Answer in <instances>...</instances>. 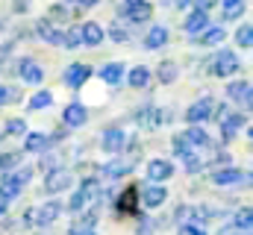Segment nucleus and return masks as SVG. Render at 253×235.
Returning a JSON list of instances; mask_svg holds the SVG:
<instances>
[{
  "label": "nucleus",
  "instance_id": "nucleus-1",
  "mask_svg": "<svg viewBox=\"0 0 253 235\" xmlns=\"http://www.w3.org/2000/svg\"><path fill=\"white\" fill-rule=\"evenodd\" d=\"M30 176H33L30 168H21V171H15V174H6L0 179V200H3V203L15 200V197L21 194V188L30 182Z\"/></svg>",
  "mask_w": 253,
  "mask_h": 235
},
{
  "label": "nucleus",
  "instance_id": "nucleus-2",
  "mask_svg": "<svg viewBox=\"0 0 253 235\" xmlns=\"http://www.w3.org/2000/svg\"><path fill=\"white\" fill-rule=\"evenodd\" d=\"M239 68L242 65H239V56L233 50H218L215 59L209 62V74H215V77H233Z\"/></svg>",
  "mask_w": 253,
  "mask_h": 235
},
{
  "label": "nucleus",
  "instance_id": "nucleus-3",
  "mask_svg": "<svg viewBox=\"0 0 253 235\" xmlns=\"http://www.w3.org/2000/svg\"><path fill=\"white\" fill-rule=\"evenodd\" d=\"M215 109H218V103H215L212 97H200L197 103H191L189 106V112H186V123H189V126H200L203 120H212Z\"/></svg>",
  "mask_w": 253,
  "mask_h": 235
},
{
  "label": "nucleus",
  "instance_id": "nucleus-4",
  "mask_svg": "<svg viewBox=\"0 0 253 235\" xmlns=\"http://www.w3.org/2000/svg\"><path fill=\"white\" fill-rule=\"evenodd\" d=\"M118 15L126 18L129 24H141V21H147V18L153 15V6H150L147 0H129L124 6H118Z\"/></svg>",
  "mask_w": 253,
  "mask_h": 235
},
{
  "label": "nucleus",
  "instance_id": "nucleus-5",
  "mask_svg": "<svg viewBox=\"0 0 253 235\" xmlns=\"http://www.w3.org/2000/svg\"><path fill=\"white\" fill-rule=\"evenodd\" d=\"M74 185V174L68 168H53L44 174V191L47 194H59V191H68Z\"/></svg>",
  "mask_w": 253,
  "mask_h": 235
},
{
  "label": "nucleus",
  "instance_id": "nucleus-6",
  "mask_svg": "<svg viewBox=\"0 0 253 235\" xmlns=\"http://www.w3.org/2000/svg\"><path fill=\"white\" fill-rule=\"evenodd\" d=\"M138 200L147 206V209H156L168 200V188L165 185H156V182H147V185H138Z\"/></svg>",
  "mask_w": 253,
  "mask_h": 235
},
{
  "label": "nucleus",
  "instance_id": "nucleus-7",
  "mask_svg": "<svg viewBox=\"0 0 253 235\" xmlns=\"http://www.w3.org/2000/svg\"><path fill=\"white\" fill-rule=\"evenodd\" d=\"M94 194H97V182H94V179H85V182H83V188H77V194L71 197L68 209H71V212H83V209L94 200Z\"/></svg>",
  "mask_w": 253,
  "mask_h": 235
},
{
  "label": "nucleus",
  "instance_id": "nucleus-8",
  "mask_svg": "<svg viewBox=\"0 0 253 235\" xmlns=\"http://www.w3.org/2000/svg\"><path fill=\"white\" fill-rule=\"evenodd\" d=\"M221 118H215L221 123V132H224V141H233V135L245 126V115H227L224 109H215Z\"/></svg>",
  "mask_w": 253,
  "mask_h": 235
},
{
  "label": "nucleus",
  "instance_id": "nucleus-9",
  "mask_svg": "<svg viewBox=\"0 0 253 235\" xmlns=\"http://www.w3.org/2000/svg\"><path fill=\"white\" fill-rule=\"evenodd\" d=\"M171 176H174V165H171L168 159H153V162H147V179H150V182L162 185V182L171 179Z\"/></svg>",
  "mask_w": 253,
  "mask_h": 235
},
{
  "label": "nucleus",
  "instance_id": "nucleus-10",
  "mask_svg": "<svg viewBox=\"0 0 253 235\" xmlns=\"http://www.w3.org/2000/svg\"><path fill=\"white\" fill-rule=\"evenodd\" d=\"M18 74H21V79H24V82H30V85H39V82L44 79V71H42V65H39V62H33V59H21V65H18Z\"/></svg>",
  "mask_w": 253,
  "mask_h": 235
},
{
  "label": "nucleus",
  "instance_id": "nucleus-11",
  "mask_svg": "<svg viewBox=\"0 0 253 235\" xmlns=\"http://www.w3.org/2000/svg\"><path fill=\"white\" fill-rule=\"evenodd\" d=\"M59 212H62V206H59L56 200H50V203H44L42 209H33V224L47 227V224H53V221L59 218Z\"/></svg>",
  "mask_w": 253,
  "mask_h": 235
},
{
  "label": "nucleus",
  "instance_id": "nucleus-12",
  "mask_svg": "<svg viewBox=\"0 0 253 235\" xmlns=\"http://www.w3.org/2000/svg\"><path fill=\"white\" fill-rule=\"evenodd\" d=\"M124 141H126L124 129H118V126H109V129L103 132V141H100V147H103L106 153H121V150H124Z\"/></svg>",
  "mask_w": 253,
  "mask_h": 235
},
{
  "label": "nucleus",
  "instance_id": "nucleus-13",
  "mask_svg": "<svg viewBox=\"0 0 253 235\" xmlns=\"http://www.w3.org/2000/svg\"><path fill=\"white\" fill-rule=\"evenodd\" d=\"M135 209H138V185H129V188H124V194L115 200V212L132 215Z\"/></svg>",
  "mask_w": 253,
  "mask_h": 235
},
{
  "label": "nucleus",
  "instance_id": "nucleus-14",
  "mask_svg": "<svg viewBox=\"0 0 253 235\" xmlns=\"http://www.w3.org/2000/svg\"><path fill=\"white\" fill-rule=\"evenodd\" d=\"M62 118H65V123H68L71 129H77V126H85V120H88V109H85L83 103H68Z\"/></svg>",
  "mask_w": 253,
  "mask_h": 235
},
{
  "label": "nucleus",
  "instance_id": "nucleus-15",
  "mask_svg": "<svg viewBox=\"0 0 253 235\" xmlns=\"http://www.w3.org/2000/svg\"><path fill=\"white\" fill-rule=\"evenodd\" d=\"M80 39H83V44H88V47H97V44L106 39V33H103V27H100V24L88 21V24H83V27H80Z\"/></svg>",
  "mask_w": 253,
  "mask_h": 235
},
{
  "label": "nucleus",
  "instance_id": "nucleus-16",
  "mask_svg": "<svg viewBox=\"0 0 253 235\" xmlns=\"http://www.w3.org/2000/svg\"><path fill=\"white\" fill-rule=\"evenodd\" d=\"M88 77H91V68H88V65H83V62H74V65L65 71V82H68L71 88H80Z\"/></svg>",
  "mask_w": 253,
  "mask_h": 235
},
{
  "label": "nucleus",
  "instance_id": "nucleus-17",
  "mask_svg": "<svg viewBox=\"0 0 253 235\" xmlns=\"http://www.w3.org/2000/svg\"><path fill=\"white\" fill-rule=\"evenodd\" d=\"M206 27H209V15H206V12H197V9H191L189 18H186V24H183V30H186L189 36H200Z\"/></svg>",
  "mask_w": 253,
  "mask_h": 235
},
{
  "label": "nucleus",
  "instance_id": "nucleus-18",
  "mask_svg": "<svg viewBox=\"0 0 253 235\" xmlns=\"http://www.w3.org/2000/svg\"><path fill=\"white\" fill-rule=\"evenodd\" d=\"M165 41H168V30L162 24H153L147 30V36H144V47L147 50H159V47H165Z\"/></svg>",
  "mask_w": 253,
  "mask_h": 235
},
{
  "label": "nucleus",
  "instance_id": "nucleus-19",
  "mask_svg": "<svg viewBox=\"0 0 253 235\" xmlns=\"http://www.w3.org/2000/svg\"><path fill=\"white\" fill-rule=\"evenodd\" d=\"M227 97L233 103H251V82L248 79H236L227 85Z\"/></svg>",
  "mask_w": 253,
  "mask_h": 235
},
{
  "label": "nucleus",
  "instance_id": "nucleus-20",
  "mask_svg": "<svg viewBox=\"0 0 253 235\" xmlns=\"http://www.w3.org/2000/svg\"><path fill=\"white\" fill-rule=\"evenodd\" d=\"M53 141L44 135V132H27V138H24V150H30V153H42V150H47Z\"/></svg>",
  "mask_w": 253,
  "mask_h": 235
},
{
  "label": "nucleus",
  "instance_id": "nucleus-21",
  "mask_svg": "<svg viewBox=\"0 0 253 235\" xmlns=\"http://www.w3.org/2000/svg\"><path fill=\"white\" fill-rule=\"evenodd\" d=\"M124 65H121V62H109V65H103V68H100V79H103V82H109V85H118V82H121V79H124Z\"/></svg>",
  "mask_w": 253,
  "mask_h": 235
},
{
  "label": "nucleus",
  "instance_id": "nucleus-22",
  "mask_svg": "<svg viewBox=\"0 0 253 235\" xmlns=\"http://www.w3.org/2000/svg\"><path fill=\"white\" fill-rule=\"evenodd\" d=\"M239 179H242V168H236V165L221 168V171L212 174V182H215V185H236Z\"/></svg>",
  "mask_w": 253,
  "mask_h": 235
},
{
  "label": "nucleus",
  "instance_id": "nucleus-23",
  "mask_svg": "<svg viewBox=\"0 0 253 235\" xmlns=\"http://www.w3.org/2000/svg\"><path fill=\"white\" fill-rule=\"evenodd\" d=\"M126 79H129V85H132V88H144V85L150 82V68H144V65H135V68L126 74Z\"/></svg>",
  "mask_w": 253,
  "mask_h": 235
},
{
  "label": "nucleus",
  "instance_id": "nucleus-24",
  "mask_svg": "<svg viewBox=\"0 0 253 235\" xmlns=\"http://www.w3.org/2000/svg\"><path fill=\"white\" fill-rule=\"evenodd\" d=\"M183 138L189 141V147H191V144H194V147H209V144H212V138H209V135H206V129H200V126H189Z\"/></svg>",
  "mask_w": 253,
  "mask_h": 235
},
{
  "label": "nucleus",
  "instance_id": "nucleus-25",
  "mask_svg": "<svg viewBox=\"0 0 253 235\" xmlns=\"http://www.w3.org/2000/svg\"><path fill=\"white\" fill-rule=\"evenodd\" d=\"M135 120L153 129V126H159L165 118H162V109H153V106H147V109H141V112H138V118H135Z\"/></svg>",
  "mask_w": 253,
  "mask_h": 235
},
{
  "label": "nucleus",
  "instance_id": "nucleus-26",
  "mask_svg": "<svg viewBox=\"0 0 253 235\" xmlns=\"http://www.w3.org/2000/svg\"><path fill=\"white\" fill-rule=\"evenodd\" d=\"M132 171V162H126V159H115V162H109L106 168H103V174L112 176V179H118V176H126Z\"/></svg>",
  "mask_w": 253,
  "mask_h": 235
},
{
  "label": "nucleus",
  "instance_id": "nucleus-27",
  "mask_svg": "<svg viewBox=\"0 0 253 235\" xmlns=\"http://www.w3.org/2000/svg\"><path fill=\"white\" fill-rule=\"evenodd\" d=\"M39 36H42V39H47L50 44L62 47V33H59V30H53V27H50V21H39Z\"/></svg>",
  "mask_w": 253,
  "mask_h": 235
},
{
  "label": "nucleus",
  "instance_id": "nucleus-28",
  "mask_svg": "<svg viewBox=\"0 0 253 235\" xmlns=\"http://www.w3.org/2000/svg\"><path fill=\"white\" fill-rule=\"evenodd\" d=\"M224 39H227V33H224L221 27H206V30L197 36L200 44H218V41H224Z\"/></svg>",
  "mask_w": 253,
  "mask_h": 235
},
{
  "label": "nucleus",
  "instance_id": "nucleus-29",
  "mask_svg": "<svg viewBox=\"0 0 253 235\" xmlns=\"http://www.w3.org/2000/svg\"><path fill=\"white\" fill-rule=\"evenodd\" d=\"M177 77H180V71H177V62H162V65H159V82L171 85Z\"/></svg>",
  "mask_w": 253,
  "mask_h": 235
},
{
  "label": "nucleus",
  "instance_id": "nucleus-30",
  "mask_svg": "<svg viewBox=\"0 0 253 235\" xmlns=\"http://www.w3.org/2000/svg\"><path fill=\"white\" fill-rule=\"evenodd\" d=\"M50 103H53V94H50V91H36V94L30 97V103H27V106L36 112V109H47Z\"/></svg>",
  "mask_w": 253,
  "mask_h": 235
},
{
  "label": "nucleus",
  "instance_id": "nucleus-31",
  "mask_svg": "<svg viewBox=\"0 0 253 235\" xmlns=\"http://www.w3.org/2000/svg\"><path fill=\"white\" fill-rule=\"evenodd\" d=\"M236 44L245 47V50H251V44H253V27L251 24H242V27L236 30Z\"/></svg>",
  "mask_w": 253,
  "mask_h": 235
},
{
  "label": "nucleus",
  "instance_id": "nucleus-32",
  "mask_svg": "<svg viewBox=\"0 0 253 235\" xmlns=\"http://www.w3.org/2000/svg\"><path fill=\"white\" fill-rule=\"evenodd\" d=\"M251 221H253V212H251V209H239V215L233 218V224H230V227H233V230L248 233V230H251Z\"/></svg>",
  "mask_w": 253,
  "mask_h": 235
},
{
  "label": "nucleus",
  "instance_id": "nucleus-33",
  "mask_svg": "<svg viewBox=\"0 0 253 235\" xmlns=\"http://www.w3.org/2000/svg\"><path fill=\"white\" fill-rule=\"evenodd\" d=\"M80 44H83L80 27H68V30L62 33V47H71V50H74V47H80Z\"/></svg>",
  "mask_w": 253,
  "mask_h": 235
},
{
  "label": "nucleus",
  "instance_id": "nucleus-34",
  "mask_svg": "<svg viewBox=\"0 0 253 235\" xmlns=\"http://www.w3.org/2000/svg\"><path fill=\"white\" fill-rule=\"evenodd\" d=\"M242 12H245V3H242V0H227V3H224V18H227V21L239 18Z\"/></svg>",
  "mask_w": 253,
  "mask_h": 235
},
{
  "label": "nucleus",
  "instance_id": "nucleus-35",
  "mask_svg": "<svg viewBox=\"0 0 253 235\" xmlns=\"http://www.w3.org/2000/svg\"><path fill=\"white\" fill-rule=\"evenodd\" d=\"M21 162V153H0V174H9Z\"/></svg>",
  "mask_w": 253,
  "mask_h": 235
},
{
  "label": "nucleus",
  "instance_id": "nucleus-36",
  "mask_svg": "<svg viewBox=\"0 0 253 235\" xmlns=\"http://www.w3.org/2000/svg\"><path fill=\"white\" fill-rule=\"evenodd\" d=\"M183 162H186V171H189V174H200V171H203V162H200V159H197L194 153L183 156Z\"/></svg>",
  "mask_w": 253,
  "mask_h": 235
},
{
  "label": "nucleus",
  "instance_id": "nucleus-37",
  "mask_svg": "<svg viewBox=\"0 0 253 235\" xmlns=\"http://www.w3.org/2000/svg\"><path fill=\"white\" fill-rule=\"evenodd\" d=\"M18 100V91L15 88H6V85H0V106H6V103H15Z\"/></svg>",
  "mask_w": 253,
  "mask_h": 235
},
{
  "label": "nucleus",
  "instance_id": "nucleus-38",
  "mask_svg": "<svg viewBox=\"0 0 253 235\" xmlns=\"http://www.w3.org/2000/svg\"><path fill=\"white\" fill-rule=\"evenodd\" d=\"M189 212H191V218H194L197 224H203V221H209V218H212V212H209L206 206H197V209H189Z\"/></svg>",
  "mask_w": 253,
  "mask_h": 235
},
{
  "label": "nucleus",
  "instance_id": "nucleus-39",
  "mask_svg": "<svg viewBox=\"0 0 253 235\" xmlns=\"http://www.w3.org/2000/svg\"><path fill=\"white\" fill-rule=\"evenodd\" d=\"M6 132H9V135H21V132H24V120H21V118H12V120L6 123Z\"/></svg>",
  "mask_w": 253,
  "mask_h": 235
},
{
  "label": "nucleus",
  "instance_id": "nucleus-40",
  "mask_svg": "<svg viewBox=\"0 0 253 235\" xmlns=\"http://www.w3.org/2000/svg\"><path fill=\"white\" fill-rule=\"evenodd\" d=\"M174 150H177L180 156H189V153H191V147L186 144V138H183V135H174Z\"/></svg>",
  "mask_w": 253,
  "mask_h": 235
},
{
  "label": "nucleus",
  "instance_id": "nucleus-41",
  "mask_svg": "<svg viewBox=\"0 0 253 235\" xmlns=\"http://www.w3.org/2000/svg\"><path fill=\"white\" fill-rule=\"evenodd\" d=\"M109 39H112V41L118 44V41H126L129 36H126V30H124V27H118V24H115V27L109 30Z\"/></svg>",
  "mask_w": 253,
  "mask_h": 235
},
{
  "label": "nucleus",
  "instance_id": "nucleus-42",
  "mask_svg": "<svg viewBox=\"0 0 253 235\" xmlns=\"http://www.w3.org/2000/svg\"><path fill=\"white\" fill-rule=\"evenodd\" d=\"M180 235H206L200 227H194V224H183L180 227Z\"/></svg>",
  "mask_w": 253,
  "mask_h": 235
},
{
  "label": "nucleus",
  "instance_id": "nucleus-43",
  "mask_svg": "<svg viewBox=\"0 0 253 235\" xmlns=\"http://www.w3.org/2000/svg\"><path fill=\"white\" fill-rule=\"evenodd\" d=\"M47 15H50V18H62V21H68V15H71V12H68L65 6H53V9H50Z\"/></svg>",
  "mask_w": 253,
  "mask_h": 235
},
{
  "label": "nucleus",
  "instance_id": "nucleus-44",
  "mask_svg": "<svg viewBox=\"0 0 253 235\" xmlns=\"http://www.w3.org/2000/svg\"><path fill=\"white\" fill-rule=\"evenodd\" d=\"M68 235H97L94 230H83V227H74V230H68Z\"/></svg>",
  "mask_w": 253,
  "mask_h": 235
},
{
  "label": "nucleus",
  "instance_id": "nucleus-45",
  "mask_svg": "<svg viewBox=\"0 0 253 235\" xmlns=\"http://www.w3.org/2000/svg\"><path fill=\"white\" fill-rule=\"evenodd\" d=\"M218 235H239V230H233V227H224Z\"/></svg>",
  "mask_w": 253,
  "mask_h": 235
},
{
  "label": "nucleus",
  "instance_id": "nucleus-46",
  "mask_svg": "<svg viewBox=\"0 0 253 235\" xmlns=\"http://www.w3.org/2000/svg\"><path fill=\"white\" fill-rule=\"evenodd\" d=\"M3 215H6V203L0 200V218H3Z\"/></svg>",
  "mask_w": 253,
  "mask_h": 235
}]
</instances>
